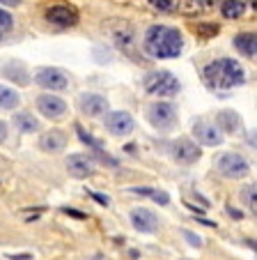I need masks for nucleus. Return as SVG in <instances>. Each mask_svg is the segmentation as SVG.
Segmentation results:
<instances>
[{
  "label": "nucleus",
  "instance_id": "1",
  "mask_svg": "<svg viewBox=\"0 0 257 260\" xmlns=\"http://www.w3.org/2000/svg\"><path fill=\"white\" fill-rule=\"evenodd\" d=\"M145 46L147 55L156 60H170V58H179L184 51V37L177 28L170 25H152L145 32Z\"/></svg>",
  "mask_w": 257,
  "mask_h": 260
},
{
  "label": "nucleus",
  "instance_id": "2",
  "mask_svg": "<svg viewBox=\"0 0 257 260\" xmlns=\"http://www.w3.org/2000/svg\"><path fill=\"white\" fill-rule=\"evenodd\" d=\"M202 79L213 90H232L246 81L243 67L232 58H218L209 62L202 72Z\"/></svg>",
  "mask_w": 257,
  "mask_h": 260
},
{
  "label": "nucleus",
  "instance_id": "3",
  "mask_svg": "<svg viewBox=\"0 0 257 260\" xmlns=\"http://www.w3.org/2000/svg\"><path fill=\"white\" fill-rule=\"evenodd\" d=\"M142 88L147 94H156V97H175L179 92V81L170 72H152L145 76Z\"/></svg>",
  "mask_w": 257,
  "mask_h": 260
},
{
  "label": "nucleus",
  "instance_id": "4",
  "mask_svg": "<svg viewBox=\"0 0 257 260\" xmlns=\"http://www.w3.org/2000/svg\"><path fill=\"white\" fill-rule=\"evenodd\" d=\"M147 118H150L152 127L159 129L161 134H168V132H172V129L177 127V111H175L172 104H165V102L152 104Z\"/></svg>",
  "mask_w": 257,
  "mask_h": 260
},
{
  "label": "nucleus",
  "instance_id": "5",
  "mask_svg": "<svg viewBox=\"0 0 257 260\" xmlns=\"http://www.w3.org/2000/svg\"><path fill=\"white\" fill-rule=\"evenodd\" d=\"M216 168H218L221 175L232 177V180H237V177H246L248 171H250V166H248L246 159H243L241 154H234V152L221 154L218 161H216Z\"/></svg>",
  "mask_w": 257,
  "mask_h": 260
},
{
  "label": "nucleus",
  "instance_id": "6",
  "mask_svg": "<svg viewBox=\"0 0 257 260\" xmlns=\"http://www.w3.org/2000/svg\"><path fill=\"white\" fill-rule=\"evenodd\" d=\"M170 154H172V159H175L177 164L191 166V164H195L200 159L202 150H200L191 138H177V141L170 143Z\"/></svg>",
  "mask_w": 257,
  "mask_h": 260
},
{
  "label": "nucleus",
  "instance_id": "7",
  "mask_svg": "<svg viewBox=\"0 0 257 260\" xmlns=\"http://www.w3.org/2000/svg\"><path fill=\"white\" fill-rule=\"evenodd\" d=\"M34 83H37L39 88L51 90V92H62V90L69 88L67 74H64L62 69H53V67L37 72V76H34Z\"/></svg>",
  "mask_w": 257,
  "mask_h": 260
},
{
  "label": "nucleus",
  "instance_id": "8",
  "mask_svg": "<svg viewBox=\"0 0 257 260\" xmlns=\"http://www.w3.org/2000/svg\"><path fill=\"white\" fill-rule=\"evenodd\" d=\"M34 104H37L39 113L44 115V118H49V120H58L67 113V102L60 99V97H55V94H51V92L39 94Z\"/></svg>",
  "mask_w": 257,
  "mask_h": 260
},
{
  "label": "nucleus",
  "instance_id": "9",
  "mask_svg": "<svg viewBox=\"0 0 257 260\" xmlns=\"http://www.w3.org/2000/svg\"><path fill=\"white\" fill-rule=\"evenodd\" d=\"M103 124H106V129L113 134V136H129V134L133 132V127H136L133 118L126 113V111H115V113H108L106 120H103Z\"/></svg>",
  "mask_w": 257,
  "mask_h": 260
},
{
  "label": "nucleus",
  "instance_id": "10",
  "mask_svg": "<svg viewBox=\"0 0 257 260\" xmlns=\"http://www.w3.org/2000/svg\"><path fill=\"white\" fill-rule=\"evenodd\" d=\"M46 21L55 28H71V25L78 23V14L69 5H53L46 12Z\"/></svg>",
  "mask_w": 257,
  "mask_h": 260
},
{
  "label": "nucleus",
  "instance_id": "11",
  "mask_svg": "<svg viewBox=\"0 0 257 260\" xmlns=\"http://www.w3.org/2000/svg\"><path fill=\"white\" fill-rule=\"evenodd\" d=\"M78 108H81L83 115H88V118H97V115L106 113L108 102H106V97H101V94L85 92V94L78 97Z\"/></svg>",
  "mask_w": 257,
  "mask_h": 260
},
{
  "label": "nucleus",
  "instance_id": "12",
  "mask_svg": "<svg viewBox=\"0 0 257 260\" xmlns=\"http://www.w3.org/2000/svg\"><path fill=\"white\" fill-rule=\"evenodd\" d=\"M193 136L198 138V143L209 145V147H216L223 143V134L216 129V124H209V122H204V120H198V122L193 124Z\"/></svg>",
  "mask_w": 257,
  "mask_h": 260
},
{
  "label": "nucleus",
  "instance_id": "13",
  "mask_svg": "<svg viewBox=\"0 0 257 260\" xmlns=\"http://www.w3.org/2000/svg\"><path fill=\"white\" fill-rule=\"evenodd\" d=\"M67 171H69V175H71V177L83 180V177H88V175H92V173H94V164H92V159H90L88 154L76 152V154H69Z\"/></svg>",
  "mask_w": 257,
  "mask_h": 260
},
{
  "label": "nucleus",
  "instance_id": "14",
  "mask_svg": "<svg viewBox=\"0 0 257 260\" xmlns=\"http://www.w3.org/2000/svg\"><path fill=\"white\" fill-rule=\"evenodd\" d=\"M131 223L140 233H154L159 228V216L147 207H136V210H131Z\"/></svg>",
  "mask_w": 257,
  "mask_h": 260
},
{
  "label": "nucleus",
  "instance_id": "15",
  "mask_svg": "<svg viewBox=\"0 0 257 260\" xmlns=\"http://www.w3.org/2000/svg\"><path fill=\"white\" fill-rule=\"evenodd\" d=\"M64 145H67V136H64L62 132H58V129H51V132H46L44 136L39 138V147L44 150V152H62Z\"/></svg>",
  "mask_w": 257,
  "mask_h": 260
},
{
  "label": "nucleus",
  "instance_id": "16",
  "mask_svg": "<svg viewBox=\"0 0 257 260\" xmlns=\"http://www.w3.org/2000/svg\"><path fill=\"white\" fill-rule=\"evenodd\" d=\"M223 0H181V12L186 16H198V14H207V12L216 10Z\"/></svg>",
  "mask_w": 257,
  "mask_h": 260
},
{
  "label": "nucleus",
  "instance_id": "17",
  "mask_svg": "<svg viewBox=\"0 0 257 260\" xmlns=\"http://www.w3.org/2000/svg\"><path fill=\"white\" fill-rule=\"evenodd\" d=\"M216 129L221 134H237L241 129V118L234 111H221L216 115Z\"/></svg>",
  "mask_w": 257,
  "mask_h": 260
},
{
  "label": "nucleus",
  "instance_id": "18",
  "mask_svg": "<svg viewBox=\"0 0 257 260\" xmlns=\"http://www.w3.org/2000/svg\"><path fill=\"white\" fill-rule=\"evenodd\" d=\"M234 46H237V51L241 55H246V58H255L257 53V37L255 32H241L234 37Z\"/></svg>",
  "mask_w": 257,
  "mask_h": 260
},
{
  "label": "nucleus",
  "instance_id": "19",
  "mask_svg": "<svg viewBox=\"0 0 257 260\" xmlns=\"http://www.w3.org/2000/svg\"><path fill=\"white\" fill-rule=\"evenodd\" d=\"M14 127L19 129L21 134H32L39 129V122L32 113H16L14 115Z\"/></svg>",
  "mask_w": 257,
  "mask_h": 260
},
{
  "label": "nucleus",
  "instance_id": "20",
  "mask_svg": "<svg viewBox=\"0 0 257 260\" xmlns=\"http://www.w3.org/2000/svg\"><path fill=\"white\" fill-rule=\"evenodd\" d=\"M76 132H78V136H81V141H83V143H88V145L92 147V150H94V152L99 154V157H101V159H106V164H111V166H117V161H115V159H113V157H108V154L103 152L101 143H99L97 138H94V136H90V134L85 132V129H81V127H78Z\"/></svg>",
  "mask_w": 257,
  "mask_h": 260
},
{
  "label": "nucleus",
  "instance_id": "21",
  "mask_svg": "<svg viewBox=\"0 0 257 260\" xmlns=\"http://www.w3.org/2000/svg\"><path fill=\"white\" fill-rule=\"evenodd\" d=\"M243 12H246V5H243L241 0H223L221 3V14L225 19H239Z\"/></svg>",
  "mask_w": 257,
  "mask_h": 260
},
{
  "label": "nucleus",
  "instance_id": "22",
  "mask_svg": "<svg viewBox=\"0 0 257 260\" xmlns=\"http://www.w3.org/2000/svg\"><path fill=\"white\" fill-rule=\"evenodd\" d=\"M133 193H138V196H150L154 203H159V205H168L170 203V196L165 191H159V189H152V187H133L131 189Z\"/></svg>",
  "mask_w": 257,
  "mask_h": 260
},
{
  "label": "nucleus",
  "instance_id": "23",
  "mask_svg": "<svg viewBox=\"0 0 257 260\" xmlns=\"http://www.w3.org/2000/svg\"><path fill=\"white\" fill-rule=\"evenodd\" d=\"M21 104V97L14 92L12 88L7 85H0V108H5V111H12L14 106Z\"/></svg>",
  "mask_w": 257,
  "mask_h": 260
},
{
  "label": "nucleus",
  "instance_id": "24",
  "mask_svg": "<svg viewBox=\"0 0 257 260\" xmlns=\"http://www.w3.org/2000/svg\"><path fill=\"white\" fill-rule=\"evenodd\" d=\"M12 25H14V19H12V14L7 10H0V40H3V37L10 32Z\"/></svg>",
  "mask_w": 257,
  "mask_h": 260
},
{
  "label": "nucleus",
  "instance_id": "25",
  "mask_svg": "<svg viewBox=\"0 0 257 260\" xmlns=\"http://www.w3.org/2000/svg\"><path fill=\"white\" fill-rule=\"evenodd\" d=\"M241 196H243V203H246V205L250 207L252 212H255V184H252V187H246V189H243Z\"/></svg>",
  "mask_w": 257,
  "mask_h": 260
},
{
  "label": "nucleus",
  "instance_id": "26",
  "mask_svg": "<svg viewBox=\"0 0 257 260\" xmlns=\"http://www.w3.org/2000/svg\"><path fill=\"white\" fill-rule=\"evenodd\" d=\"M150 5L159 12H170L172 10V0H150Z\"/></svg>",
  "mask_w": 257,
  "mask_h": 260
},
{
  "label": "nucleus",
  "instance_id": "27",
  "mask_svg": "<svg viewBox=\"0 0 257 260\" xmlns=\"http://www.w3.org/2000/svg\"><path fill=\"white\" fill-rule=\"evenodd\" d=\"M90 196H92L97 203H101V205H106V207L111 205V198H108V196H101V193H94V191H90Z\"/></svg>",
  "mask_w": 257,
  "mask_h": 260
},
{
  "label": "nucleus",
  "instance_id": "28",
  "mask_svg": "<svg viewBox=\"0 0 257 260\" xmlns=\"http://www.w3.org/2000/svg\"><path fill=\"white\" fill-rule=\"evenodd\" d=\"M184 237H186V240H189L193 246H200V244H202V240H200V237H195L191 231H184Z\"/></svg>",
  "mask_w": 257,
  "mask_h": 260
},
{
  "label": "nucleus",
  "instance_id": "29",
  "mask_svg": "<svg viewBox=\"0 0 257 260\" xmlns=\"http://www.w3.org/2000/svg\"><path fill=\"white\" fill-rule=\"evenodd\" d=\"M62 212H64V214H71V216H76V219H85V216H88V214H83V212L71 210V207H62Z\"/></svg>",
  "mask_w": 257,
  "mask_h": 260
},
{
  "label": "nucleus",
  "instance_id": "30",
  "mask_svg": "<svg viewBox=\"0 0 257 260\" xmlns=\"http://www.w3.org/2000/svg\"><path fill=\"white\" fill-rule=\"evenodd\" d=\"M7 141V124L0 120V143H5Z\"/></svg>",
  "mask_w": 257,
  "mask_h": 260
},
{
  "label": "nucleus",
  "instance_id": "31",
  "mask_svg": "<svg viewBox=\"0 0 257 260\" xmlns=\"http://www.w3.org/2000/svg\"><path fill=\"white\" fill-rule=\"evenodd\" d=\"M0 5H7V7H16V5H21V0H0Z\"/></svg>",
  "mask_w": 257,
  "mask_h": 260
},
{
  "label": "nucleus",
  "instance_id": "32",
  "mask_svg": "<svg viewBox=\"0 0 257 260\" xmlns=\"http://www.w3.org/2000/svg\"><path fill=\"white\" fill-rule=\"evenodd\" d=\"M228 214L232 216V219H241V212H239V210H234V207H228Z\"/></svg>",
  "mask_w": 257,
  "mask_h": 260
}]
</instances>
